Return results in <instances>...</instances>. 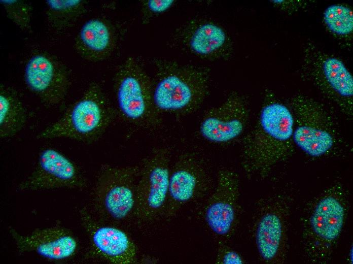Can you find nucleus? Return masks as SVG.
Segmentation results:
<instances>
[{
    "mask_svg": "<svg viewBox=\"0 0 353 264\" xmlns=\"http://www.w3.org/2000/svg\"><path fill=\"white\" fill-rule=\"evenodd\" d=\"M115 116L101 87L92 83L59 120L40 131L36 137L38 139L65 138L90 143L102 136Z\"/></svg>",
    "mask_w": 353,
    "mask_h": 264,
    "instance_id": "7ed1b4c3",
    "label": "nucleus"
},
{
    "mask_svg": "<svg viewBox=\"0 0 353 264\" xmlns=\"http://www.w3.org/2000/svg\"><path fill=\"white\" fill-rule=\"evenodd\" d=\"M156 63L157 70L152 82V95L158 113L184 115L196 111L207 94V71L168 62Z\"/></svg>",
    "mask_w": 353,
    "mask_h": 264,
    "instance_id": "f03ea898",
    "label": "nucleus"
},
{
    "mask_svg": "<svg viewBox=\"0 0 353 264\" xmlns=\"http://www.w3.org/2000/svg\"><path fill=\"white\" fill-rule=\"evenodd\" d=\"M140 167L103 165L94 190L98 212L113 221H122L133 213Z\"/></svg>",
    "mask_w": 353,
    "mask_h": 264,
    "instance_id": "6e6552de",
    "label": "nucleus"
},
{
    "mask_svg": "<svg viewBox=\"0 0 353 264\" xmlns=\"http://www.w3.org/2000/svg\"><path fill=\"white\" fill-rule=\"evenodd\" d=\"M215 262L218 264H242L244 263L240 254L223 241H219Z\"/></svg>",
    "mask_w": 353,
    "mask_h": 264,
    "instance_id": "b1692460",
    "label": "nucleus"
},
{
    "mask_svg": "<svg viewBox=\"0 0 353 264\" xmlns=\"http://www.w3.org/2000/svg\"><path fill=\"white\" fill-rule=\"evenodd\" d=\"M27 120L25 108L16 92L10 87H1L0 137L15 136L24 127Z\"/></svg>",
    "mask_w": 353,
    "mask_h": 264,
    "instance_id": "f3484780",
    "label": "nucleus"
},
{
    "mask_svg": "<svg viewBox=\"0 0 353 264\" xmlns=\"http://www.w3.org/2000/svg\"><path fill=\"white\" fill-rule=\"evenodd\" d=\"M282 235L280 219L274 212L262 215L257 224L255 233L256 246L260 257L269 262L276 256Z\"/></svg>",
    "mask_w": 353,
    "mask_h": 264,
    "instance_id": "6ab92c4d",
    "label": "nucleus"
},
{
    "mask_svg": "<svg viewBox=\"0 0 353 264\" xmlns=\"http://www.w3.org/2000/svg\"><path fill=\"white\" fill-rule=\"evenodd\" d=\"M214 188L209 168L195 152L179 156L170 169L167 198L161 218L169 220L189 203L208 196Z\"/></svg>",
    "mask_w": 353,
    "mask_h": 264,
    "instance_id": "0eeeda50",
    "label": "nucleus"
},
{
    "mask_svg": "<svg viewBox=\"0 0 353 264\" xmlns=\"http://www.w3.org/2000/svg\"><path fill=\"white\" fill-rule=\"evenodd\" d=\"M202 211L205 225L219 241L226 242L234 234L239 209V179L228 168L218 173L216 186L208 195Z\"/></svg>",
    "mask_w": 353,
    "mask_h": 264,
    "instance_id": "1a4fd4ad",
    "label": "nucleus"
},
{
    "mask_svg": "<svg viewBox=\"0 0 353 264\" xmlns=\"http://www.w3.org/2000/svg\"><path fill=\"white\" fill-rule=\"evenodd\" d=\"M7 15L23 30L30 28L31 7L27 3L17 0H1Z\"/></svg>",
    "mask_w": 353,
    "mask_h": 264,
    "instance_id": "5701e85b",
    "label": "nucleus"
},
{
    "mask_svg": "<svg viewBox=\"0 0 353 264\" xmlns=\"http://www.w3.org/2000/svg\"><path fill=\"white\" fill-rule=\"evenodd\" d=\"M293 130V115L286 106L275 101L264 105L242 142L241 165L247 175L264 178L288 157L294 147Z\"/></svg>",
    "mask_w": 353,
    "mask_h": 264,
    "instance_id": "f257e3e1",
    "label": "nucleus"
},
{
    "mask_svg": "<svg viewBox=\"0 0 353 264\" xmlns=\"http://www.w3.org/2000/svg\"><path fill=\"white\" fill-rule=\"evenodd\" d=\"M115 88L119 111L126 121L145 129L160 125L161 118L153 103L152 81L137 60L129 58L121 67Z\"/></svg>",
    "mask_w": 353,
    "mask_h": 264,
    "instance_id": "39448f33",
    "label": "nucleus"
},
{
    "mask_svg": "<svg viewBox=\"0 0 353 264\" xmlns=\"http://www.w3.org/2000/svg\"><path fill=\"white\" fill-rule=\"evenodd\" d=\"M112 35L102 21L93 19L85 23L79 37V47L83 54L91 59L107 55L112 47Z\"/></svg>",
    "mask_w": 353,
    "mask_h": 264,
    "instance_id": "a211bd4d",
    "label": "nucleus"
},
{
    "mask_svg": "<svg viewBox=\"0 0 353 264\" xmlns=\"http://www.w3.org/2000/svg\"><path fill=\"white\" fill-rule=\"evenodd\" d=\"M324 19L329 29L338 35H347L353 30V13L347 7L339 5L328 7L324 13Z\"/></svg>",
    "mask_w": 353,
    "mask_h": 264,
    "instance_id": "4be33fe9",
    "label": "nucleus"
},
{
    "mask_svg": "<svg viewBox=\"0 0 353 264\" xmlns=\"http://www.w3.org/2000/svg\"><path fill=\"white\" fill-rule=\"evenodd\" d=\"M46 3L49 22L57 29L69 26L83 10V2L80 0H48Z\"/></svg>",
    "mask_w": 353,
    "mask_h": 264,
    "instance_id": "412c9836",
    "label": "nucleus"
},
{
    "mask_svg": "<svg viewBox=\"0 0 353 264\" xmlns=\"http://www.w3.org/2000/svg\"><path fill=\"white\" fill-rule=\"evenodd\" d=\"M173 2V0H150L148 2V6L152 11L160 13L168 9Z\"/></svg>",
    "mask_w": 353,
    "mask_h": 264,
    "instance_id": "393cba45",
    "label": "nucleus"
},
{
    "mask_svg": "<svg viewBox=\"0 0 353 264\" xmlns=\"http://www.w3.org/2000/svg\"><path fill=\"white\" fill-rule=\"evenodd\" d=\"M81 214L93 245L100 255L116 264L135 262V246L123 231L115 227L97 224L85 210Z\"/></svg>",
    "mask_w": 353,
    "mask_h": 264,
    "instance_id": "2eb2a0df",
    "label": "nucleus"
},
{
    "mask_svg": "<svg viewBox=\"0 0 353 264\" xmlns=\"http://www.w3.org/2000/svg\"><path fill=\"white\" fill-rule=\"evenodd\" d=\"M24 78L28 88L47 106L57 105L64 100L70 84L66 69L41 54L28 61Z\"/></svg>",
    "mask_w": 353,
    "mask_h": 264,
    "instance_id": "ddd939ff",
    "label": "nucleus"
},
{
    "mask_svg": "<svg viewBox=\"0 0 353 264\" xmlns=\"http://www.w3.org/2000/svg\"><path fill=\"white\" fill-rule=\"evenodd\" d=\"M291 106L294 117L293 142L306 154L321 157L341 143L338 124L322 104L298 94L292 98Z\"/></svg>",
    "mask_w": 353,
    "mask_h": 264,
    "instance_id": "20e7f679",
    "label": "nucleus"
},
{
    "mask_svg": "<svg viewBox=\"0 0 353 264\" xmlns=\"http://www.w3.org/2000/svg\"><path fill=\"white\" fill-rule=\"evenodd\" d=\"M9 232L20 252L34 251L50 259L68 258L77 248V241L70 233L60 227L37 229L25 236L11 227Z\"/></svg>",
    "mask_w": 353,
    "mask_h": 264,
    "instance_id": "4468645a",
    "label": "nucleus"
},
{
    "mask_svg": "<svg viewBox=\"0 0 353 264\" xmlns=\"http://www.w3.org/2000/svg\"><path fill=\"white\" fill-rule=\"evenodd\" d=\"M171 149L154 148L142 162L133 216L138 226L161 218L168 189Z\"/></svg>",
    "mask_w": 353,
    "mask_h": 264,
    "instance_id": "423d86ee",
    "label": "nucleus"
},
{
    "mask_svg": "<svg viewBox=\"0 0 353 264\" xmlns=\"http://www.w3.org/2000/svg\"><path fill=\"white\" fill-rule=\"evenodd\" d=\"M311 50L306 55L305 75L346 116H352L353 78L344 63L334 57Z\"/></svg>",
    "mask_w": 353,
    "mask_h": 264,
    "instance_id": "9d476101",
    "label": "nucleus"
},
{
    "mask_svg": "<svg viewBox=\"0 0 353 264\" xmlns=\"http://www.w3.org/2000/svg\"><path fill=\"white\" fill-rule=\"evenodd\" d=\"M248 116L243 98L236 93H232L223 104L206 112L200 124V134L213 143H230L243 133Z\"/></svg>",
    "mask_w": 353,
    "mask_h": 264,
    "instance_id": "f8f14e48",
    "label": "nucleus"
},
{
    "mask_svg": "<svg viewBox=\"0 0 353 264\" xmlns=\"http://www.w3.org/2000/svg\"><path fill=\"white\" fill-rule=\"evenodd\" d=\"M226 35L219 26L207 23L201 25L193 34L190 41L191 49L198 54L207 55L221 48L226 41Z\"/></svg>",
    "mask_w": 353,
    "mask_h": 264,
    "instance_id": "aec40b11",
    "label": "nucleus"
},
{
    "mask_svg": "<svg viewBox=\"0 0 353 264\" xmlns=\"http://www.w3.org/2000/svg\"><path fill=\"white\" fill-rule=\"evenodd\" d=\"M85 185L84 177L74 163L57 150L48 148L41 151L35 169L18 188L20 190L77 188Z\"/></svg>",
    "mask_w": 353,
    "mask_h": 264,
    "instance_id": "9b49d317",
    "label": "nucleus"
},
{
    "mask_svg": "<svg viewBox=\"0 0 353 264\" xmlns=\"http://www.w3.org/2000/svg\"><path fill=\"white\" fill-rule=\"evenodd\" d=\"M344 210L339 201L332 196L322 199L316 206L310 219L314 233L322 239H336L342 229Z\"/></svg>",
    "mask_w": 353,
    "mask_h": 264,
    "instance_id": "dca6fc26",
    "label": "nucleus"
}]
</instances>
